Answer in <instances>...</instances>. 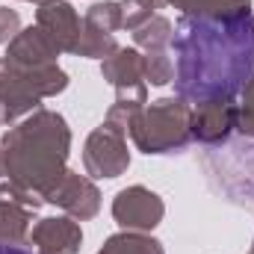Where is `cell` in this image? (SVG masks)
Masks as SVG:
<instances>
[{
  "label": "cell",
  "mask_w": 254,
  "mask_h": 254,
  "mask_svg": "<svg viewBox=\"0 0 254 254\" xmlns=\"http://www.w3.org/2000/svg\"><path fill=\"white\" fill-rule=\"evenodd\" d=\"M172 54L175 92L184 101H231L254 71V15H184L172 36Z\"/></svg>",
  "instance_id": "6da1fadb"
},
{
  "label": "cell",
  "mask_w": 254,
  "mask_h": 254,
  "mask_svg": "<svg viewBox=\"0 0 254 254\" xmlns=\"http://www.w3.org/2000/svg\"><path fill=\"white\" fill-rule=\"evenodd\" d=\"M0 254H33L24 246H12V243H0Z\"/></svg>",
  "instance_id": "7a4b0ae2"
}]
</instances>
